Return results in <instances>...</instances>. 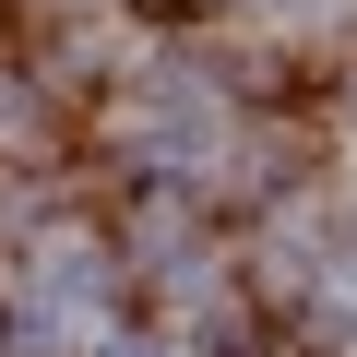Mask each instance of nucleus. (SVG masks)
Segmentation results:
<instances>
[{
  "mask_svg": "<svg viewBox=\"0 0 357 357\" xmlns=\"http://www.w3.org/2000/svg\"><path fill=\"white\" fill-rule=\"evenodd\" d=\"M321 333H333V345L357 357V286H333V298H321Z\"/></svg>",
  "mask_w": 357,
  "mask_h": 357,
  "instance_id": "7ed1b4c3",
  "label": "nucleus"
},
{
  "mask_svg": "<svg viewBox=\"0 0 357 357\" xmlns=\"http://www.w3.org/2000/svg\"><path fill=\"white\" fill-rule=\"evenodd\" d=\"M107 357H167V345H107Z\"/></svg>",
  "mask_w": 357,
  "mask_h": 357,
  "instance_id": "20e7f679",
  "label": "nucleus"
},
{
  "mask_svg": "<svg viewBox=\"0 0 357 357\" xmlns=\"http://www.w3.org/2000/svg\"><path fill=\"white\" fill-rule=\"evenodd\" d=\"M24 298H36V310H48V321H84V310H96V298H107V262H96V250H84V238H60V250H48V262H36V286H24Z\"/></svg>",
  "mask_w": 357,
  "mask_h": 357,
  "instance_id": "f03ea898",
  "label": "nucleus"
},
{
  "mask_svg": "<svg viewBox=\"0 0 357 357\" xmlns=\"http://www.w3.org/2000/svg\"><path fill=\"white\" fill-rule=\"evenodd\" d=\"M143 143L155 155H215L227 131H215V84H155L143 96Z\"/></svg>",
  "mask_w": 357,
  "mask_h": 357,
  "instance_id": "f257e3e1",
  "label": "nucleus"
}]
</instances>
